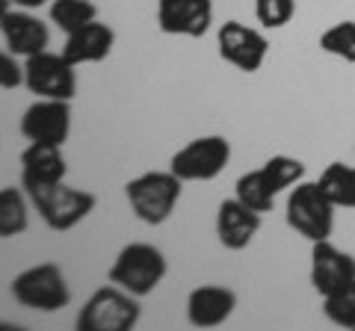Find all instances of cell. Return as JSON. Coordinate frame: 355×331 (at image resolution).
Masks as SVG:
<instances>
[{
    "label": "cell",
    "mask_w": 355,
    "mask_h": 331,
    "mask_svg": "<svg viewBox=\"0 0 355 331\" xmlns=\"http://www.w3.org/2000/svg\"><path fill=\"white\" fill-rule=\"evenodd\" d=\"M0 36H3L6 48L15 57L24 60L33 57V53L48 51L51 45V30L39 15H33V9H9L0 18Z\"/></svg>",
    "instance_id": "cell-13"
},
{
    "label": "cell",
    "mask_w": 355,
    "mask_h": 331,
    "mask_svg": "<svg viewBox=\"0 0 355 331\" xmlns=\"http://www.w3.org/2000/svg\"><path fill=\"white\" fill-rule=\"evenodd\" d=\"M237 307V293L222 284H202L187 296V319L196 328H216L228 323Z\"/></svg>",
    "instance_id": "cell-16"
},
{
    "label": "cell",
    "mask_w": 355,
    "mask_h": 331,
    "mask_svg": "<svg viewBox=\"0 0 355 331\" xmlns=\"http://www.w3.org/2000/svg\"><path fill=\"white\" fill-rule=\"evenodd\" d=\"M51 24H57L65 36L74 30H80L83 24L98 18V6L92 0H51Z\"/></svg>",
    "instance_id": "cell-21"
},
{
    "label": "cell",
    "mask_w": 355,
    "mask_h": 331,
    "mask_svg": "<svg viewBox=\"0 0 355 331\" xmlns=\"http://www.w3.org/2000/svg\"><path fill=\"white\" fill-rule=\"evenodd\" d=\"M323 314L331 325L355 328V281H349L340 290L323 296Z\"/></svg>",
    "instance_id": "cell-24"
},
{
    "label": "cell",
    "mask_w": 355,
    "mask_h": 331,
    "mask_svg": "<svg viewBox=\"0 0 355 331\" xmlns=\"http://www.w3.org/2000/svg\"><path fill=\"white\" fill-rule=\"evenodd\" d=\"M214 24V0H157V27L166 36L202 39Z\"/></svg>",
    "instance_id": "cell-11"
},
{
    "label": "cell",
    "mask_w": 355,
    "mask_h": 331,
    "mask_svg": "<svg viewBox=\"0 0 355 331\" xmlns=\"http://www.w3.org/2000/svg\"><path fill=\"white\" fill-rule=\"evenodd\" d=\"M113 45H116V30L107 21L95 18L80 30L69 33L60 53L71 65H95V62H104L113 53Z\"/></svg>",
    "instance_id": "cell-17"
},
{
    "label": "cell",
    "mask_w": 355,
    "mask_h": 331,
    "mask_svg": "<svg viewBox=\"0 0 355 331\" xmlns=\"http://www.w3.org/2000/svg\"><path fill=\"white\" fill-rule=\"evenodd\" d=\"M335 211L338 207L329 202V195L320 190L317 181H299L287 193L284 219L299 237H305L308 242H317L331 237V231H335Z\"/></svg>",
    "instance_id": "cell-5"
},
{
    "label": "cell",
    "mask_w": 355,
    "mask_h": 331,
    "mask_svg": "<svg viewBox=\"0 0 355 331\" xmlns=\"http://www.w3.org/2000/svg\"><path fill=\"white\" fill-rule=\"evenodd\" d=\"M181 190H184V181L178 178L172 169L142 172L125 184V195H128L130 211L137 213L139 222H146L151 228L163 225L166 219L175 213L178 202H181Z\"/></svg>",
    "instance_id": "cell-1"
},
{
    "label": "cell",
    "mask_w": 355,
    "mask_h": 331,
    "mask_svg": "<svg viewBox=\"0 0 355 331\" xmlns=\"http://www.w3.org/2000/svg\"><path fill=\"white\" fill-rule=\"evenodd\" d=\"M9 293L21 307L44 314L62 311V307L71 305V287L65 281V272L60 269V263L51 260L21 269L9 284Z\"/></svg>",
    "instance_id": "cell-3"
},
{
    "label": "cell",
    "mask_w": 355,
    "mask_h": 331,
    "mask_svg": "<svg viewBox=\"0 0 355 331\" xmlns=\"http://www.w3.org/2000/svg\"><path fill=\"white\" fill-rule=\"evenodd\" d=\"M27 195H30L33 207H36V213L42 216V222L51 231H57V234L77 228L98 207L95 193L77 190V186H69L65 181L42 186V190L27 193Z\"/></svg>",
    "instance_id": "cell-6"
},
{
    "label": "cell",
    "mask_w": 355,
    "mask_h": 331,
    "mask_svg": "<svg viewBox=\"0 0 355 331\" xmlns=\"http://www.w3.org/2000/svg\"><path fill=\"white\" fill-rule=\"evenodd\" d=\"M166 272H169V260H166V255L157 246H151V242H128L116 255L107 278L119 284L121 290L133 293L137 299H146L160 287Z\"/></svg>",
    "instance_id": "cell-2"
},
{
    "label": "cell",
    "mask_w": 355,
    "mask_h": 331,
    "mask_svg": "<svg viewBox=\"0 0 355 331\" xmlns=\"http://www.w3.org/2000/svg\"><path fill=\"white\" fill-rule=\"evenodd\" d=\"M355 281V258L338 249L331 240L311 242V287L320 296H329Z\"/></svg>",
    "instance_id": "cell-12"
},
{
    "label": "cell",
    "mask_w": 355,
    "mask_h": 331,
    "mask_svg": "<svg viewBox=\"0 0 355 331\" xmlns=\"http://www.w3.org/2000/svg\"><path fill=\"white\" fill-rule=\"evenodd\" d=\"M30 204L24 186H0V240L21 237L30 228Z\"/></svg>",
    "instance_id": "cell-18"
},
{
    "label": "cell",
    "mask_w": 355,
    "mask_h": 331,
    "mask_svg": "<svg viewBox=\"0 0 355 331\" xmlns=\"http://www.w3.org/2000/svg\"><path fill=\"white\" fill-rule=\"evenodd\" d=\"M69 175V163L62 157L60 145H42V142H30L21 151V186L24 193H36L42 186L60 184Z\"/></svg>",
    "instance_id": "cell-14"
},
{
    "label": "cell",
    "mask_w": 355,
    "mask_h": 331,
    "mask_svg": "<svg viewBox=\"0 0 355 331\" xmlns=\"http://www.w3.org/2000/svg\"><path fill=\"white\" fill-rule=\"evenodd\" d=\"M320 190L329 195V202L335 207H355V166L347 163H329L323 172H320Z\"/></svg>",
    "instance_id": "cell-19"
},
{
    "label": "cell",
    "mask_w": 355,
    "mask_h": 331,
    "mask_svg": "<svg viewBox=\"0 0 355 331\" xmlns=\"http://www.w3.org/2000/svg\"><path fill=\"white\" fill-rule=\"evenodd\" d=\"M9 9H12V0H0V18H3Z\"/></svg>",
    "instance_id": "cell-28"
},
{
    "label": "cell",
    "mask_w": 355,
    "mask_h": 331,
    "mask_svg": "<svg viewBox=\"0 0 355 331\" xmlns=\"http://www.w3.org/2000/svg\"><path fill=\"white\" fill-rule=\"evenodd\" d=\"M51 0H12V6H21V9H39V6H48Z\"/></svg>",
    "instance_id": "cell-27"
},
{
    "label": "cell",
    "mask_w": 355,
    "mask_h": 331,
    "mask_svg": "<svg viewBox=\"0 0 355 331\" xmlns=\"http://www.w3.org/2000/svg\"><path fill=\"white\" fill-rule=\"evenodd\" d=\"M261 216L263 213L246 207L237 195L225 198L216 211V237L222 242V249H228V251L249 249V242L258 237V231H261Z\"/></svg>",
    "instance_id": "cell-15"
},
{
    "label": "cell",
    "mask_w": 355,
    "mask_h": 331,
    "mask_svg": "<svg viewBox=\"0 0 355 331\" xmlns=\"http://www.w3.org/2000/svg\"><path fill=\"white\" fill-rule=\"evenodd\" d=\"M261 169H263L266 181H270L275 195L284 193V190H291V186H296L299 181L305 178V163L296 160V157H287V154H275V157L266 160Z\"/></svg>",
    "instance_id": "cell-22"
},
{
    "label": "cell",
    "mask_w": 355,
    "mask_h": 331,
    "mask_svg": "<svg viewBox=\"0 0 355 331\" xmlns=\"http://www.w3.org/2000/svg\"><path fill=\"white\" fill-rule=\"evenodd\" d=\"M234 195L246 207H252V211H258V213H270L275 207V193H272L270 181H266L263 169L243 172L237 178V184H234Z\"/></svg>",
    "instance_id": "cell-20"
},
{
    "label": "cell",
    "mask_w": 355,
    "mask_h": 331,
    "mask_svg": "<svg viewBox=\"0 0 355 331\" xmlns=\"http://www.w3.org/2000/svg\"><path fill=\"white\" fill-rule=\"evenodd\" d=\"M296 15V0H254V18L266 30H282Z\"/></svg>",
    "instance_id": "cell-25"
},
{
    "label": "cell",
    "mask_w": 355,
    "mask_h": 331,
    "mask_svg": "<svg viewBox=\"0 0 355 331\" xmlns=\"http://www.w3.org/2000/svg\"><path fill=\"white\" fill-rule=\"evenodd\" d=\"M216 45H219V57L243 74L261 71L266 53H270V42H266L263 33L243 24V21H225L216 33Z\"/></svg>",
    "instance_id": "cell-9"
},
{
    "label": "cell",
    "mask_w": 355,
    "mask_h": 331,
    "mask_svg": "<svg viewBox=\"0 0 355 331\" xmlns=\"http://www.w3.org/2000/svg\"><path fill=\"white\" fill-rule=\"evenodd\" d=\"M320 51L355 65V21H338L320 36Z\"/></svg>",
    "instance_id": "cell-23"
},
{
    "label": "cell",
    "mask_w": 355,
    "mask_h": 331,
    "mask_svg": "<svg viewBox=\"0 0 355 331\" xmlns=\"http://www.w3.org/2000/svg\"><path fill=\"white\" fill-rule=\"evenodd\" d=\"M71 134V101L36 98L21 116V136L42 145H65Z\"/></svg>",
    "instance_id": "cell-10"
},
{
    "label": "cell",
    "mask_w": 355,
    "mask_h": 331,
    "mask_svg": "<svg viewBox=\"0 0 355 331\" xmlns=\"http://www.w3.org/2000/svg\"><path fill=\"white\" fill-rule=\"evenodd\" d=\"M77 65H71L62 53L42 51L24 60V86L36 98H57L71 101L77 95Z\"/></svg>",
    "instance_id": "cell-8"
},
{
    "label": "cell",
    "mask_w": 355,
    "mask_h": 331,
    "mask_svg": "<svg viewBox=\"0 0 355 331\" xmlns=\"http://www.w3.org/2000/svg\"><path fill=\"white\" fill-rule=\"evenodd\" d=\"M24 86V65L15 60L12 51H0V89H18Z\"/></svg>",
    "instance_id": "cell-26"
},
{
    "label": "cell",
    "mask_w": 355,
    "mask_h": 331,
    "mask_svg": "<svg viewBox=\"0 0 355 331\" xmlns=\"http://www.w3.org/2000/svg\"><path fill=\"white\" fill-rule=\"evenodd\" d=\"M228 163H231V142L219 134H210V136H198L193 142H187L181 151H175L169 160V169L184 184H190V181L219 178Z\"/></svg>",
    "instance_id": "cell-7"
},
{
    "label": "cell",
    "mask_w": 355,
    "mask_h": 331,
    "mask_svg": "<svg viewBox=\"0 0 355 331\" xmlns=\"http://www.w3.org/2000/svg\"><path fill=\"white\" fill-rule=\"evenodd\" d=\"M142 316L139 299L119 284H104L89 296L77 314V331H130Z\"/></svg>",
    "instance_id": "cell-4"
}]
</instances>
